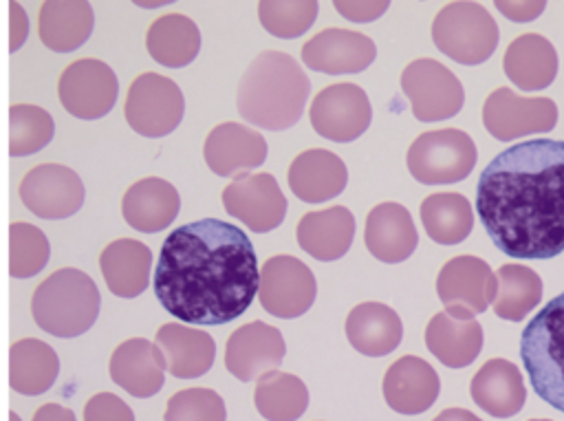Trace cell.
<instances>
[{
	"instance_id": "cell-27",
	"label": "cell",
	"mask_w": 564,
	"mask_h": 421,
	"mask_svg": "<svg viewBox=\"0 0 564 421\" xmlns=\"http://www.w3.org/2000/svg\"><path fill=\"white\" fill-rule=\"evenodd\" d=\"M156 346L163 353L165 370L178 379H196L205 375L216 357V344L209 333L176 322L159 326Z\"/></svg>"
},
{
	"instance_id": "cell-26",
	"label": "cell",
	"mask_w": 564,
	"mask_h": 421,
	"mask_svg": "<svg viewBox=\"0 0 564 421\" xmlns=\"http://www.w3.org/2000/svg\"><path fill=\"white\" fill-rule=\"evenodd\" d=\"M297 245L317 260L341 258L355 238V216L348 207L335 205L306 212L297 223Z\"/></svg>"
},
{
	"instance_id": "cell-13",
	"label": "cell",
	"mask_w": 564,
	"mask_h": 421,
	"mask_svg": "<svg viewBox=\"0 0 564 421\" xmlns=\"http://www.w3.org/2000/svg\"><path fill=\"white\" fill-rule=\"evenodd\" d=\"M119 82L115 71L93 57L68 64L57 82V95L66 112L79 119H99L117 101Z\"/></svg>"
},
{
	"instance_id": "cell-24",
	"label": "cell",
	"mask_w": 564,
	"mask_h": 421,
	"mask_svg": "<svg viewBox=\"0 0 564 421\" xmlns=\"http://www.w3.org/2000/svg\"><path fill=\"white\" fill-rule=\"evenodd\" d=\"M289 187L304 203H324L344 192L348 170L330 150L311 148L300 152L289 165Z\"/></svg>"
},
{
	"instance_id": "cell-48",
	"label": "cell",
	"mask_w": 564,
	"mask_h": 421,
	"mask_svg": "<svg viewBox=\"0 0 564 421\" xmlns=\"http://www.w3.org/2000/svg\"><path fill=\"white\" fill-rule=\"evenodd\" d=\"M9 421H20V417L15 412H9Z\"/></svg>"
},
{
	"instance_id": "cell-47",
	"label": "cell",
	"mask_w": 564,
	"mask_h": 421,
	"mask_svg": "<svg viewBox=\"0 0 564 421\" xmlns=\"http://www.w3.org/2000/svg\"><path fill=\"white\" fill-rule=\"evenodd\" d=\"M432 421H480V419L465 408H447V410L438 412Z\"/></svg>"
},
{
	"instance_id": "cell-33",
	"label": "cell",
	"mask_w": 564,
	"mask_h": 421,
	"mask_svg": "<svg viewBox=\"0 0 564 421\" xmlns=\"http://www.w3.org/2000/svg\"><path fill=\"white\" fill-rule=\"evenodd\" d=\"M59 373L57 353L42 339H18L9 348V386L20 395L46 392Z\"/></svg>"
},
{
	"instance_id": "cell-31",
	"label": "cell",
	"mask_w": 564,
	"mask_h": 421,
	"mask_svg": "<svg viewBox=\"0 0 564 421\" xmlns=\"http://www.w3.org/2000/svg\"><path fill=\"white\" fill-rule=\"evenodd\" d=\"M93 7L84 0H48L40 7L37 33L46 48L68 53L79 48L93 31Z\"/></svg>"
},
{
	"instance_id": "cell-44",
	"label": "cell",
	"mask_w": 564,
	"mask_h": 421,
	"mask_svg": "<svg viewBox=\"0 0 564 421\" xmlns=\"http://www.w3.org/2000/svg\"><path fill=\"white\" fill-rule=\"evenodd\" d=\"M544 7H546V2H542V0H522V2H518V0L516 2L498 0L496 2V9L500 13H505L513 22H531V20H535L544 11Z\"/></svg>"
},
{
	"instance_id": "cell-38",
	"label": "cell",
	"mask_w": 564,
	"mask_h": 421,
	"mask_svg": "<svg viewBox=\"0 0 564 421\" xmlns=\"http://www.w3.org/2000/svg\"><path fill=\"white\" fill-rule=\"evenodd\" d=\"M55 123L53 117L31 104H15L9 108V154L11 156H26L53 139Z\"/></svg>"
},
{
	"instance_id": "cell-20",
	"label": "cell",
	"mask_w": 564,
	"mask_h": 421,
	"mask_svg": "<svg viewBox=\"0 0 564 421\" xmlns=\"http://www.w3.org/2000/svg\"><path fill=\"white\" fill-rule=\"evenodd\" d=\"M110 379L128 395L145 399L163 388L165 359L156 344L143 337L121 342L110 357Z\"/></svg>"
},
{
	"instance_id": "cell-30",
	"label": "cell",
	"mask_w": 564,
	"mask_h": 421,
	"mask_svg": "<svg viewBox=\"0 0 564 421\" xmlns=\"http://www.w3.org/2000/svg\"><path fill=\"white\" fill-rule=\"evenodd\" d=\"M502 68L522 90H542L551 86L557 75V53L546 37L522 33L507 46Z\"/></svg>"
},
{
	"instance_id": "cell-18",
	"label": "cell",
	"mask_w": 564,
	"mask_h": 421,
	"mask_svg": "<svg viewBox=\"0 0 564 421\" xmlns=\"http://www.w3.org/2000/svg\"><path fill=\"white\" fill-rule=\"evenodd\" d=\"M375 42L357 31L324 29L302 46V62L317 73H361L375 62Z\"/></svg>"
},
{
	"instance_id": "cell-35",
	"label": "cell",
	"mask_w": 564,
	"mask_h": 421,
	"mask_svg": "<svg viewBox=\"0 0 564 421\" xmlns=\"http://www.w3.org/2000/svg\"><path fill=\"white\" fill-rule=\"evenodd\" d=\"M421 223L434 242L458 245L474 227V212L463 194L436 192L423 198Z\"/></svg>"
},
{
	"instance_id": "cell-14",
	"label": "cell",
	"mask_w": 564,
	"mask_h": 421,
	"mask_svg": "<svg viewBox=\"0 0 564 421\" xmlns=\"http://www.w3.org/2000/svg\"><path fill=\"white\" fill-rule=\"evenodd\" d=\"M313 130L330 141L348 143L361 137L372 119L366 90L357 84H330L322 88L311 104Z\"/></svg>"
},
{
	"instance_id": "cell-17",
	"label": "cell",
	"mask_w": 564,
	"mask_h": 421,
	"mask_svg": "<svg viewBox=\"0 0 564 421\" xmlns=\"http://www.w3.org/2000/svg\"><path fill=\"white\" fill-rule=\"evenodd\" d=\"M286 353L284 337L275 326L264 322H249L236 328L225 346V366L240 381L278 370Z\"/></svg>"
},
{
	"instance_id": "cell-42",
	"label": "cell",
	"mask_w": 564,
	"mask_h": 421,
	"mask_svg": "<svg viewBox=\"0 0 564 421\" xmlns=\"http://www.w3.org/2000/svg\"><path fill=\"white\" fill-rule=\"evenodd\" d=\"M84 421H134V414L117 395L97 392L84 406Z\"/></svg>"
},
{
	"instance_id": "cell-39",
	"label": "cell",
	"mask_w": 564,
	"mask_h": 421,
	"mask_svg": "<svg viewBox=\"0 0 564 421\" xmlns=\"http://www.w3.org/2000/svg\"><path fill=\"white\" fill-rule=\"evenodd\" d=\"M51 245L42 229L15 220L9 225V273L11 278H31L48 262Z\"/></svg>"
},
{
	"instance_id": "cell-16",
	"label": "cell",
	"mask_w": 564,
	"mask_h": 421,
	"mask_svg": "<svg viewBox=\"0 0 564 421\" xmlns=\"http://www.w3.org/2000/svg\"><path fill=\"white\" fill-rule=\"evenodd\" d=\"M84 194L79 174L59 163L35 165L20 183V198L24 207L48 220L73 216L84 205Z\"/></svg>"
},
{
	"instance_id": "cell-5",
	"label": "cell",
	"mask_w": 564,
	"mask_h": 421,
	"mask_svg": "<svg viewBox=\"0 0 564 421\" xmlns=\"http://www.w3.org/2000/svg\"><path fill=\"white\" fill-rule=\"evenodd\" d=\"M520 359L535 395L564 412V293L549 300L524 326Z\"/></svg>"
},
{
	"instance_id": "cell-32",
	"label": "cell",
	"mask_w": 564,
	"mask_h": 421,
	"mask_svg": "<svg viewBox=\"0 0 564 421\" xmlns=\"http://www.w3.org/2000/svg\"><path fill=\"white\" fill-rule=\"evenodd\" d=\"M427 350L447 368L469 366L482 348V326L476 320H454L445 311L425 326Z\"/></svg>"
},
{
	"instance_id": "cell-41",
	"label": "cell",
	"mask_w": 564,
	"mask_h": 421,
	"mask_svg": "<svg viewBox=\"0 0 564 421\" xmlns=\"http://www.w3.org/2000/svg\"><path fill=\"white\" fill-rule=\"evenodd\" d=\"M227 410L218 392L209 388L178 390L167 399L163 421H225Z\"/></svg>"
},
{
	"instance_id": "cell-15",
	"label": "cell",
	"mask_w": 564,
	"mask_h": 421,
	"mask_svg": "<svg viewBox=\"0 0 564 421\" xmlns=\"http://www.w3.org/2000/svg\"><path fill=\"white\" fill-rule=\"evenodd\" d=\"M225 212L256 234L275 229L286 216V198L269 172L238 174L223 190Z\"/></svg>"
},
{
	"instance_id": "cell-19",
	"label": "cell",
	"mask_w": 564,
	"mask_h": 421,
	"mask_svg": "<svg viewBox=\"0 0 564 421\" xmlns=\"http://www.w3.org/2000/svg\"><path fill=\"white\" fill-rule=\"evenodd\" d=\"M203 156L214 174L238 176L264 163L267 141L249 126L225 121L209 130L203 145Z\"/></svg>"
},
{
	"instance_id": "cell-45",
	"label": "cell",
	"mask_w": 564,
	"mask_h": 421,
	"mask_svg": "<svg viewBox=\"0 0 564 421\" xmlns=\"http://www.w3.org/2000/svg\"><path fill=\"white\" fill-rule=\"evenodd\" d=\"M9 11H11V42H9V48L18 51L22 46L26 33H29V20L24 15V9L18 2H11Z\"/></svg>"
},
{
	"instance_id": "cell-2",
	"label": "cell",
	"mask_w": 564,
	"mask_h": 421,
	"mask_svg": "<svg viewBox=\"0 0 564 421\" xmlns=\"http://www.w3.org/2000/svg\"><path fill=\"white\" fill-rule=\"evenodd\" d=\"M476 212L511 258L564 251V141L529 139L496 154L476 183Z\"/></svg>"
},
{
	"instance_id": "cell-25",
	"label": "cell",
	"mask_w": 564,
	"mask_h": 421,
	"mask_svg": "<svg viewBox=\"0 0 564 421\" xmlns=\"http://www.w3.org/2000/svg\"><path fill=\"white\" fill-rule=\"evenodd\" d=\"M469 392L474 403L496 419L518 414L527 401L520 368L502 357H494L478 368L469 384Z\"/></svg>"
},
{
	"instance_id": "cell-7",
	"label": "cell",
	"mask_w": 564,
	"mask_h": 421,
	"mask_svg": "<svg viewBox=\"0 0 564 421\" xmlns=\"http://www.w3.org/2000/svg\"><path fill=\"white\" fill-rule=\"evenodd\" d=\"M405 161L410 174L419 183H458L467 179L476 165V145L463 130H430L410 143Z\"/></svg>"
},
{
	"instance_id": "cell-3",
	"label": "cell",
	"mask_w": 564,
	"mask_h": 421,
	"mask_svg": "<svg viewBox=\"0 0 564 421\" xmlns=\"http://www.w3.org/2000/svg\"><path fill=\"white\" fill-rule=\"evenodd\" d=\"M311 82L300 64L280 51L258 53L236 90L240 117L264 130H286L304 112Z\"/></svg>"
},
{
	"instance_id": "cell-9",
	"label": "cell",
	"mask_w": 564,
	"mask_h": 421,
	"mask_svg": "<svg viewBox=\"0 0 564 421\" xmlns=\"http://www.w3.org/2000/svg\"><path fill=\"white\" fill-rule=\"evenodd\" d=\"M181 88L163 75L141 73L128 88L123 115L128 126L143 137L170 134L183 119Z\"/></svg>"
},
{
	"instance_id": "cell-22",
	"label": "cell",
	"mask_w": 564,
	"mask_h": 421,
	"mask_svg": "<svg viewBox=\"0 0 564 421\" xmlns=\"http://www.w3.org/2000/svg\"><path fill=\"white\" fill-rule=\"evenodd\" d=\"M364 242L377 260L397 265L414 253L419 234L410 212L399 203L386 201L368 212Z\"/></svg>"
},
{
	"instance_id": "cell-10",
	"label": "cell",
	"mask_w": 564,
	"mask_h": 421,
	"mask_svg": "<svg viewBox=\"0 0 564 421\" xmlns=\"http://www.w3.org/2000/svg\"><path fill=\"white\" fill-rule=\"evenodd\" d=\"M496 289V273L476 256H456L436 276L438 300L454 320H474L494 302Z\"/></svg>"
},
{
	"instance_id": "cell-36",
	"label": "cell",
	"mask_w": 564,
	"mask_h": 421,
	"mask_svg": "<svg viewBox=\"0 0 564 421\" xmlns=\"http://www.w3.org/2000/svg\"><path fill=\"white\" fill-rule=\"evenodd\" d=\"M253 403L267 421H295L308 406V388L295 375L269 370L258 377Z\"/></svg>"
},
{
	"instance_id": "cell-37",
	"label": "cell",
	"mask_w": 564,
	"mask_h": 421,
	"mask_svg": "<svg viewBox=\"0 0 564 421\" xmlns=\"http://www.w3.org/2000/svg\"><path fill=\"white\" fill-rule=\"evenodd\" d=\"M494 313L507 322H520L542 300V278L524 265H502L496 271Z\"/></svg>"
},
{
	"instance_id": "cell-34",
	"label": "cell",
	"mask_w": 564,
	"mask_h": 421,
	"mask_svg": "<svg viewBox=\"0 0 564 421\" xmlns=\"http://www.w3.org/2000/svg\"><path fill=\"white\" fill-rule=\"evenodd\" d=\"M145 48L154 62L167 68L187 66L200 51L198 26L181 13L159 15L145 33Z\"/></svg>"
},
{
	"instance_id": "cell-12",
	"label": "cell",
	"mask_w": 564,
	"mask_h": 421,
	"mask_svg": "<svg viewBox=\"0 0 564 421\" xmlns=\"http://www.w3.org/2000/svg\"><path fill=\"white\" fill-rule=\"evenodd\" d=\"M482 123L498 141L549 132L557 123V106L549 97H520L511 88H496L482 104Z\"/></svg>"
},
{
	"instance_id": "cell-29",
	"label": "cell",
	"mask_w": 564,
	"mask_h": 421,
	"mask_svg": "<svg viewBox=\"0 0 564 421\" xmlns=\"http://www.w3.org/2000/svg\"><path fill=\"white\" fill-rule=\"evenodd\" d=\"M152 251L134 238H119L104 247L99 256L101 276L110 293L119 298H137L148 289Z\"/></svg>"
},
{
	"instance_id": "cell-28",
	"label": "cell",
	"mask_w": 564,
	"mask_h": 421,
	"mask_svg": "<svg viewBox=\"0 0 564 421\" xmlns=\"http://www.w3.org/2000/svg\"><path fill=\"white\" fill-rule=\"evenodd\" d=\"M346 337L361 355L381 357L401 344L403 324L388 304L361 302L346 317Z\"/></svg>"
},
{
	"instance_id": "cell-43",
	"label": "cell",
	"mask_w": 564,
	"mask_h": 421,
	"mask_svg": "<svg viewBox=\"0 0 564 421\" xmlns=\"http://www.w3.org/2000/svg\"><path fill=\"white\" fill-rule=\"evenodd\" d=\"M335 9L350 22H372L381 18L388 11V2H370V0H357V2H335Z\"/></svg>"
},
{
	"instance_id": "cell-8",
	"label": "cell",
	"mask_w": 564,
	"mask_h": 421,
	"mask_svg": "<svg viewBox=\"0 0 564 421\" xmlns=\"http://www.w3.org/2000/svg\"><path fill=\"white\" fill-rule=\"evenodd\" d=\"M401 90L419 121H443L460 112L465 90L458 77L436 60L419 57L401 73Z\"/></svg>"
},
{
	"instance_id": "cell-11",
	"label": "cell",
	"mask_w": 564,
	"mask_h": 421,
	"mask_svg": "<svg viewBox=\"0 0 564 421\" xmlns=\"http://www.w3.org/2000/svg\"><path fill=\"white\" fill-rule=\"evenodd\" d=\"M317 295L313 271L295 256H271L258 280V300L262 309L275 317L291 320L304 315Z\"/></svg>"
},
{
	"instance_id": "cell-46",
	"label": "cell",
	"mask_w": 564,
	"mask_h": 421,
	"mask_svg": "<svg viewBox=\"0 0 564 421\" xmlns=\"http://www.w3.org/2000/svg\"><path fill=\"white\" fill-rule=\"evenodd\" d=\"M33 421H75L73 410L59 406V403H44L35 410Z\"/></svg>"
},
{
	"instance_id": "cell-49",
	"label": "cell",
	"mask_w": 564,
	"mask_h": 421,
	"mask_svg": "<svg viewBox=\"0 0 564 421\" xmlns=\"http://www.w3.org/2000/svg\"><path fill=\"white\" fill-rule=\"evenodd\" d=\"M531 421H549V419H531Z\"/></svg>"
},
{
	"instance_id": "cell-4",
	"label": "cell",
	"mask_w": 564,
	"mask_h": 421,
	"mask_svg": "<svg viewBox=\"0 0 564 421\" xmlns=\"http://www.w3.org/2000/svg\"><path fill=\"white\" fill-rule=\"evenodd\" d=\"M101 298L95 280L73 267L53 271L31 295L35 324L55 337H77L86 333L99 315Z\"/></svg>"
},
{
	"instance_id": "cell-23",
	"label": "cell",
	"mask_w": 564,
	"mask_h": 421,
	"mask_svg": "<svg viewBox=\"0 0 564 421\" xmlns=\"http://www.w3.org/2000/svg\"><path fill=\"white\" fill-rule=\"evenodd\" d=\"M181 196L176 187L159 176L132 183L121 198L123 220L143 234H156L172 225L178 216Z\"/></svg>"
},
{
	"instance_id": "cell-1",
	"label": "cell",
	"mask_w": 564,
	"mask_h": 421,
	"mask_svg": "<svg viewBox=\"0 0 564 421\" xmlns=\"http://www.w3.org/2000/svg\"><path fill=\"white\" fill-rule=\"evenodd\" d=\"M258 280V258L249 236L220 218H200L176 227L163 240L154 293L176 320L218 326L251 306Z\"/></svg>"
},
{
	"instance_id": "cell-21",
	"label": "cell",
	"mask_w": 564,
	"mask_h": 421,
	"mask_svg": "<svg viewBox=\"0 0 564 421\" xmlns=\"http://www.w3.org/2000/svg\"><path fill=\"white\" fill-rule=\"evenodd\" d=\"M436 370L421 357H399L383 377V399L399 414H421L438 397Z\"/></svg>"
},
{
	"instance_id": "cell-40",
	"label": "cell",
	"mask_w": 564,
	"mask_h": 421,
	"mask_svg": "<svg viewBox=\"0 0 564 421\" xmlns=\"http://www.w3.org/2000/svg\"><path fill=\"white\" fill-rule=\"evenodd\" d=\"M315 0H262L258 4L260 24L275 37H300L317 18Z\"/></svg>"
},
{
	"instance_id": "cell-6",
	"label": "cell",
	"mask_w": 564,
	"mask_h": 421,
	"mask_svg": "<svg viewBox=\"0 0 564 421\" xmlns=\"http://www.w3.org/2000/svg\"><path fill=\"white\" fill-rule=\"evenodd\" d=\"M498 24L478 2H449L432 22V40L449 60L482 64L498 46Z\"/></svg>"
}]
</instances>
